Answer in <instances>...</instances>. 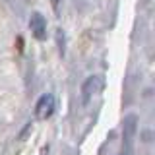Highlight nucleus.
I'll return each mask as SVG.
<instances>
[{
    "mask_svg": "<svg viewBox=\"0 0 155 155\" xmlns=\"http://www.w3.org/2000/svg\"><path fill=\"white\" fill-rule=\"evenodd\" d=\"M101 85H103V81H101L99 76L87 78V80L84 81V85H81V101H84V103H89V99L101 89Z\"/></svg>",
    "mask_w": 155,
    "mask_h": 155,
    "instance_id": "nucleus-1",
    "label": "nucleus"
},
{
    "mask_svg": "<svg viewBox=\"0 0 155 155\" xmlns=\"http://www.w3.org/2000/svg\"><path fill=\"white\" fill-rule=\"evenodd\" d=\"M35 113H37V118H48L52 113H54V97L45 93L41 99L37 101V107H35Z\"/></svg>",
    "mask_w": 155,
    "mask_h": 155,
    "instance_id": "nucleus-2",
    "label": "nucleus"
},
{
    "mask_svg": "<svg viewBox=\"0 0 155 155\" xmlns=\"http://www.w3.org/2000/svg\"><path fill=\"white\" fill-rule=\"evenodd\" d=\"M29 27H31V33L37 39H45L47 37V21L39 12L31 14V18H29Z\"/></svg>",
    "mask_w": 155,
    "mask_h": 155,
    "instance_id": "nucleus-3",
    "label": "nucleus"
},
{
    "mask_svg": "<svg viewBox=\"0 0 155 155\" xmlns=\"http://www.w3.org/2000/svg\"><path fill=\"white\" fill-rule=\"evenodd\" d=\"M51 2H52V10H54V14L58 16V14H60V2H62V0H51Z\"/></svg>",
    "mask_w": 155,
    "mask_h": 155,
    "instance_id": "nucleus-4",
    "label": "nucleus"
}]
</instances>
